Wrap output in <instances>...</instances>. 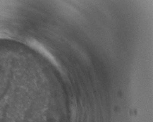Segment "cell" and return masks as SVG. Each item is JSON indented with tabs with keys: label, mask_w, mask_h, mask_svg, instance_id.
<instances>
[]
</instances>
